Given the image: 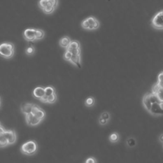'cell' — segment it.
Wrapping results in <instances>:
<instances>
[{
    "mask_svg": "<svg viewBox=\"0 0 163 163\" xmlns=\"http://www.w3.org/2000/svg\"><path fill=\"white\" fill-rule=\"evenodd\" d=\"M38 6L46 15H50L57 8L59 0H38Z\"/></svg>",
    "mask_w": 163,
    "mask_h": 163,
    "instance_id": "obj_1",
    "label": "cell"
},
{
    "mask_svg": "<svg viewBox=\"0 0 163 163\" xmlns=\"http://www.w3.org/2000/svg\"><path fill=\"white\" fill-rule=\"evenodd\" d=\"M81 27L85 30L95 31L99 29L100 23L95 17L89 16L82 21Z\"/></svg>",
    "mask_w": 163,
    "mask_h": 163,
    "instance_id": "obj_2",
    "label": "cell"
},
{
    "mask_svg": "<svg viewBox=\"0 0 163 163\" xmlns=\"http://www.w3.org/2000/svg\"><path fill=\"white\" fill-rule=\"evenodd\" d=\"M0 54L2 57L6 59L12 58L15 54V46L12 42L3 43L0 46Z\"/></svg>",
    "mask_w": 163,
    "mask_h": 163,
    "instance_id": "obj_3",
    "label": "cell"
},
{
    "mask_svg": "<svg viewBox=\"0 0 163 163\" xmlns=\"http://www.w3.org/2000/svg\"><path fill=\"white\" fill-rule=\"evenodd\" d=\"M38 146L37 142L34 140H30L22 145L20 147L21 152L26 155H33L38 151Z\"/></svg>",
    "mask_w": 163,
    "mask_h": 163,
    "instance_id": "obj_4",
    "label": "cell"
},
{
    "mask_svg": "<svg viewBox=\"0 0 163 163\" xmlns=\"http://www.w3.org/2000/svg\"><path fill=\"white\" fill-rule=\"evenodd\" d=\"M23 37L28 42L37 41V29L28 28L23 32Z\"/></svg>",
    "mask_w": 163,
    "mask_h": 163,
    "instance_id": "obj_5",
    "label": "cell"
},
{
    "mask_svg": "<svg viewBox=\"0 0 163 163\" xmlns=\"http://www.w3.org/2000/svg\"><path fill=\"white\" fill-rule=\"evenodd\" d=\"M152 26L157 30H162L163 29V12L162 11L157 13L151 22Z\"/></svg>",
    "mask_w": 163,
    "mask_h": 163,
    "instance_id": "obj_6",
    "label": "cell"
},
{
    "mask_svg": "<svg viewBox=\"0 0 163 163\" xmlns=\"http://www.w3.org/2000/svg\"><path fill=\"white\" fill-rule=\"evenodd\" d=\"M25 120H26V124L29 126L34 127L41 124L43 121L40 119L38 118L37 116H35L32 113L28 114L25 115Z\"/></svg>",
    "mask_w": 163,
    "mask_h": 163,
    "instance_id": "obj_7",
    "label": "cell"
},
{
    "mask_svg": "<svg viewBox=\"0 0 163 163\" xmlns=\"http://www.w3.org/2000/svg\"><path fill=\"white\" fill-rule=\"evenodd\" d=\"M0 135H2L6 138L7 140H8L9 145H12L14 144L17 141L16 132L13 129H10V130L6 129L3 133H0Z\"/></svg>",
    "mask_w": 163,
    "mask_h": 163,
    "instance_id": "obj_8",
    "label": "cell"
},
{
    "mask_svg": "<svg viewBox=\"0 0 163 163\" xmlns=\"http://www.w3.org/2000/svg\"><path fill=\"white\" fill-rule=\"evenodd\" d=\"M162 103H154L152 104V107L149 113L153 115H163V107Z\"/></svg>",
    "mask_w": 163,
    "mask_h": 163,
    "instance_id": "obj_9",
    "label": "cell"
},
{
    "mask_svg": "<svg viewBox=\"0 0 163 163\" xmlns=\"http://www.w3.org/2000/svg\"><path fill=\"white\" fill-rule=\"evenodd\" d=\"M31 113L33 114L35 116H37L38 118L40 119L42 121L44 120L46 117V112L45 110H43L40 107L36 104H34Z\"/></svg>",
    "mask_w": 163,
    "mask_h": 163,
    "instance_id": "obj_10",
    "label": "cell"
},
{
    "mask_svg": "<svg viewBox=\"0 0 163 163\" xmlns=\"http://www.w3.org/2000/svg\"><path fill=\"white\" fill-rule=\"evenodd\" d=\"M45 95V87L42 86L37 87L32 91V96L38 100H40L42 97Z\"/></svg>",
    "mask_w": 163,
    "mask_h": 163,
    "instance_id": "obj_11",
    "label": "cell"
},
{
    "mask_svg": "<svg viewBox=\"0 0 163 163\" xmlns=\"http://www.w3.org/2000/svg\"><path fill=\"white\" fill-rule=\"evenodd\" d=\"M71 41L72 40H71V38L69 37H68V36H64V37H63L59 40V45L61 47H62L66 50L69 47Z\"/></svg>",
    "mask_w": 163,
    "mask_h": 163,
    "instance_id": "obj_12",
    "label": "cell"
},
{
    "mask_svg": "<svg viewBox=\"0 0 163 163\" xmlns=\"http://www.w3.org/2000/svg\"><path fill=\"white\" fill-rule=\"evenodd\" d=\"M33 106H34V103H24L23 104H22L20 107V110L22 113H23L24 115L31 113Z\"/></svg>",
    "mask_w": 163,
    "mask_h": 163,
    "instance_id": "obj_13",
    "label": "cell"
},
{
    "mask_svg": "<svg viewBox=\"0 0 163 163\" xmlns=\"http://www.w3.org/2000/svg\"><path fill=\"white\" fill-rule=\"evenodd\" d=\"M142 103L144 108H145L148 111H149L151 108L152 104V103L150 98V93H147L143 96Z\"/></svg>",
    "mask_w": 163,
    "mask_h": 163,
    "instance_id": "obj_14",
    "label": "cell"
},
{
    "mask_svg": "<svg viewBox=\"0 0 163 163\" xmlns=\"http://www.w3.org/2000/svg\"><path fill=\"white\" fill-rule=\"evenodd\" d=\"M69 63H70L75 66L78 67L79 68H81L82 66V58L81 55H73L71 58L70 61H69Z\"/></svg>",
    "mask_w": 163,
    "mask_h": 163,
    "instance_id": "obj_15",
    "label": "cell"
},
{
    "mask_svg": "<svg viewBox=\"0 0 163 163\" xmlns=\"http://www.w3.org/2000/svg\"><path fill=\"white\" fill-rule=\"evenodd\" d=\"M108 140L110 141V143H118L120 140V135L117 132H114L111 133L108 136Z\"/></svg>",
    "mask_w": 163,
    "mask_h": 163,
    "instance_id": "obj_16",
    "label": "cell"
},
{
    "mask_svg": "<svg viewBox=\"0 0 163 163\" xmlns=\"http://www.w3.org/2000/svg\"><path fill=\"white\" fill-rule=\"evenodd\" d=\"M95 102H96V100L95 97L92 96H89L85 100L84 104L86 107L90 108L95 105Z\"/></svg>",
    "mask_w": 163,
    "mask_h": 163,
    "instance_id": "obj_17",
    "label": "cell"
},
{
    "mask_svg": "<svg viewBox=\"0 0 163 163\" xmlns=\"http://www.w3.org/2000/svg\"><path fill=\"white\" fill-rule=\"evenodd\" d=\"M35 51L36 49L35 47L32 45H28L26 48V49H25V53H26V55L28 56H32V55H34Z\"/></svg>",
    "mask_w": 163,
    "mask_h": 163,
    "instance_id": "obj_18",
    "label": "cell"
},
{
    "mask_svg": "<svg viewBox=\"0 0 163 163\" xmlns=\"http://www.w3.org/2000/svg\"><path fill=\"white\" fill-rule=\"evenodd\" d=\"M68 49H81V45L80 42L77 40H72Z\"/></svg>",
    "mask_w": 163,
    "mask_h": 163,
    "instance_id": "obj_19",
    "label": "cell"
},
{
    "mask_svg": "<svg viewBox=\"0 0 163 163\" xmlns=\"http://www.w3.org/2000/svg\"><path fill=\"white\" fill-rule=\"evenodd\" d=\"M8 146H9L8 140H7V139L4 136L0 135V147H1V148H3Z\"/></svg>",
    "mask_w": 163,
    "mask_h": 163,
    "instance_id": "obj_20",
    "label": "cell"
},
{
    "mask_svg": "<svg viewBox=\"0 0 163 163\" xmlns=\"http://www.w3.org/2000/svg\"><path fill=\"white\" fill-rule=\"evenodd\" d=\"M45 95L47 96L52 95L54 93H56L55 88L51 85L46 87H45Z\"/></svg>",
    "mask_w": 163,
    "mask_h": 163,
    "instance_id": "obj_21",
    "label": "cell"
},
{
    "mask_svg": "<svg viewBox=\"0 0 163 163\" xmlns=\"http://www.w3.org/2000/svg\"><path fill=\"white\" fill-rule=\"evenodd\" d=\"M57 99V96L56 93H54L53 95L47 96V100L46 103L47 104H54L56 102Z\"/></svg>",
    "mask_w": 163,
    "mask_h": 163,
    "instance_id": "obj_22",
    "label": "cell"
},
{
    "mask_svg": "<svg viewBox=\"0 0 163 163\" xmlns=\"http://www.w3.org/2000/svg\"><path fill=\"white\" fill-rule=\"evenodd\" d=\"M45 31L41 29H37V41L41 40L45 37Z\"/></svg>",
    "mask_w": 163,
    "mask_h": 163,
    "instance_id": "obj_23",
    "label": "cell"
},
{
    "mask_svg": "<svg viewBox=\"0 0 163 163\" xmlns=\"http://www.w3.org/2000/svg\"><path fill=\"white\" fill-rule=\"evenodd\" d=\"M72 56H73V54H72V53L70 51V50H68L66 49V50H65V52H64L63 59H64V61H68V62H69V61H70Z\"/></svg>",
    "mask_w": 163,
    "mask_h": 163,
    "instance_id": "obj_24",
    "label": "cell"
},
{
    "mask_svg": "<svg viewBox=\"0 0 163 163\" xmlns=\"http://www.w3.org/2000/svg\"><path fill=\"white\" fill-rule=\"evenodd\" d=\"M154 93L156 94L159 97V99H160V101L163 103V87H160L157 89V91Z\"/></svg>",
    "mask_w": 163,
    "mask_h": 163,
    "instance_id": "obj_25",
    "label": "cell"
},
{
    "mask_svg": "<svg viewBox=\"0 0 163 163\" xmlns=\"http://www.w3.org/2000/svg\"><path fill=\"white\" fill-rule=\"evenodd\" d=\"M126 143L129 147H133L136 145V140L133 138H129L127 140Z\"/></svg>",
    "mask_w": 163,
    "mask_h": 163,
    "instance_id": "obj_26",
    "label": "cell"
},
{
    "mask_svg": "<svg viewBox=\"0 0 163 163\" xmlns=\"http://www.w3.org/2000/svg\"><path fill=\"white\" fill-rule=\"evenodd\" d=\"M108 122H109V121H108L107 120H106L105 119H104L103 117H101V115L99 116V117L98 119V122H99V124L100 126H105L108 124Z\"/></svg>",
    "mask_w": 163,
    "mask_h": 163,
    "instance_id": "obj_27",
    "label": "cell"
},
{
    "mask_svg": "<svg viewBox=\"0 0 163 163\" xmlns=\"http://www.w3.org/2000/svg\"><path fill=\"white\" fill-rule=\"evenodd\" d=\"M157 84L159 86L161 87H163V72H162V73H161L159 75Z\"/></svg>",
    "mask_w": 163,
    "mask_h": 163,
    "instance_id": "obj_28",
    "label": "cell"
},
{
    "mask_svg": "<svg viewBox=\"0 0 163 163\" xmlns=\"http://www.w3.org/2000/svg\"><path fill=\"white\" fill-rule=\"evenodd\" d=\"M101 117H103L104 119H105L106 120H107L108 121H110V114L108 111H103L102 114L100 115Z\"/></svg>",
    "mask_w": 163,
    "mask_h": 163,
    "instance_id": "obj_29",
    "label": "cell"
},
{
    "mask_svg": "<svg viewBox=\"0 0 163 163\" xmlns=\"http://www.w3.org/2000/svg\"><path fill=\"white\" fill-rule=\"evenodd\" d=\"M67 50H70V51L72 53V54H73V55H81V49H67Z\"/></svg>",
    "mask_w": 163,
    "mask_h": 163,
    "instance_id": "obj_30",
    "label": "cell"
},
{
    "mask_svg": "<svg viewBox=\"0 0 163 163\" xmlns=\"http://www.w3.org/2000/svg\"><path fill=\"white\" fill-rule=\"evenodd\" d=\"M97 162V159L94 157H89L85 161V163H95Z\"/></svg>",
    "mask_w": 163,
    "mask_h": 163,
    "instance_id": "obj_31",
    "label": "cell"
},
{
    "mask_svg": "<svg viewBox=\"0 0 163 163\" xmlns=\"http://www.w3.org/2000/svg\"><path fill=\"white\" fill-rule=\"evenodd\" d=\"M159 140H160V142L163 143V134H162V135L159 136Z\"/></svg>",
    "mask_w": 163,
    "mask_h": 163,
    "instance_id": "obj_32",
    "label": "cell"
},
{
    "mask_svg": "<svg viewBox=\"0 0 163 163\" xmlns=\"http://www.w3.org/2000/svg\"><path fill=\"white\" fill-rule=\"evenodd\" d=\"M162 12H163V11H162Z\"/></svg>",
    "mask_w": 163,
    "mask_h": 163,
    "instance_id": "obj_33",
    "label": "cell"
}]
</instances>
